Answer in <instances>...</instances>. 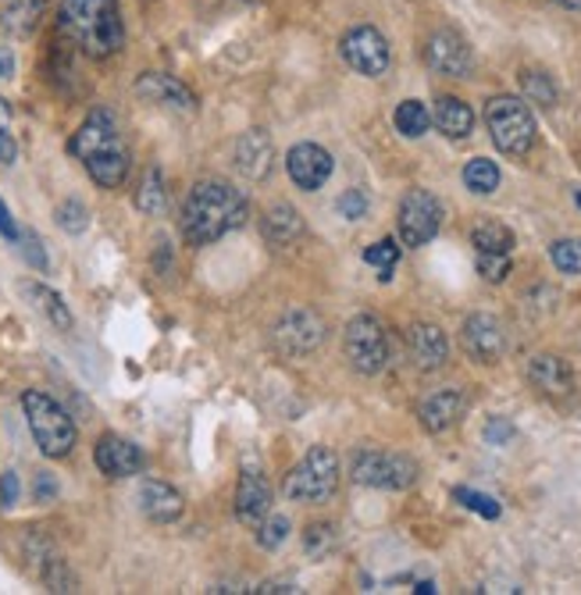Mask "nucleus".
I'll use <instances>...</instances> for the list:
<instances>
[{
    "label": "nucleus",
    "mask_w": 581,
    "mask_h": 595,
    "mask_svg": "<svg viewBox=\"0 0 581 595\" xmlns=\"http://www.w3.org/2000/svg\"><path fill=\"white\" fill-rule=\"evenodd\" d=\"M250 204L233 182L204 178L196 182L186 196V207H182V232L193 242V247H211L222 236L236 232L239 225H247Z\"/></svg>",
    "instance_id": "obj_1"
},
{
    "label": "nucleus",
    "mask_w": 581,
    "mask_h": 595,
    "mask_svg": "<svg viewBox=\"0 0 581 595\" xmlns=\"http://www.w3.org/2000/svg\"><path fill=\"white\" fill-rule=\"evenodd\" d=\"M68 150L83 161L89 178L104 190H118L129 178V147L121 140V129L111 111H94L75 129Z\"/></svg>",
    "instance_id": "obj_2"
},
{
    "label": "nucleus",
    "mask_w": 581,
    "mask_h": 595,
    "mask_svg": "<svg viewBox=\"0 0 581 595\" xmlns=\"http://www.w3.org/2000/svg\"><path fill=\"white\" fill-rule=\"evenodd\" d=\"M61 33L89 57H111L126 43L118 0H61Z\"/></svg>",
    "instance_id": "obj_3"
},
{
    "label": "nucleus",
    "mask_w": 581,
    "mask_h": 595,
    "mask_svg": "<svg viewBox=\"0 0 581 595\" xmlns=\"http://www.w3.org/2000/svg\"><path fill=\"white\" fill-rule=\"evenodd\" d=\"M22 410H25V421H29V432H33L36 446L43 456L51 461H61L68 456L75 446V424L68 418V410L61 407L54 396L40 392V389H29L22 396Z\"/></svg>",
    "instance_id": "obj_4"
},
{
    "label": "nucleus",
    "mask_w": 581,
    "mask_h": 595,
    "mask_svg": "<svg viewBox=\"0 0 581 595\" xmlns=\"http://www.w3.org/2000/svg\"><path fill=\"white\" fill-rule=\"evenodd\" d=\"M485 129L496 150L507 158H525L535 147V115L517 97H493L485 104Z\"/></svg>",
    "instance_id": "obj_5"
},
{
    "label": "nucleus",
    "mask_w": 581,
    "mask_h": 595,
    "mask_svg": "<svg viewBox=\"0 0 581 595\" xmlns=\"http://www.w3.org/2000/svg\"><path fill=\"white\" fill-rule=\"evenodd\" d=\"M340 485V456L329 446H311L308 456L286 475V496L293 502H329Z\"/></svg>",
    "instance_id": "obj_6"
},
{
    "label": "nucleus",
    "mask_w": 581,
    "mask_h": 595,
    "mask_svg": "<svg viewBox=\"0 0 581 595\" xmlns=\"http://www.w3.org/2000/svg\"><path fill=\"white\" fill-rule=\"evenodd\" d=\"M349 475L357 485L386 488V493H404L418 482V461L407 453H386V450H361L349 461Z\"/></svg>",
    "instance_id": "obj_7"
},
{
    "label": "nucleus",
    "mask_w": 581,
    "mask_h": 595,
    "mask_svg": "<svg viewBox=\"0 0 581 595\" xmlns=\"http://www.w3.org/2000/svg\"><path fill=\"white\" fill-rule=\"evenodd\" d=\"M343 354L357 375H378L386 368L389 339H386V328H381L378 317H372V314L349 317L346 332H343Z\"/></svg>",
    "instance_id": "obj_8"
},
{
    "label": "nucleus",
    "mask_w": 581,
    "mask_h": 595,
    "mask_svg": "<svg viewBox=\"0 0 581 595\" xmlns=\"http://www.w3.org/2000/svg\"><path fill=\"white\" fill-rule=\"evenodd\" d=\"M442 225V204L435 193L428 190H410L400 201V215H396V228H400L404 247H424L439 236Z\"/></svg>",
    "instance_id": "obj_9"
},
{
    "label": "nucleus",
    "mask_w": 581,
    "mask_h": 595,
    "mask_svg": "<svg viewBox=\"0 0 581 595\" xmlns=\"http://www.w3.org/2000/svg\"><path fill=\"white\" fill-rule=\"evenodd\" d=\"M271 339L286 357H308L325 343V322H321V314L311 307H293L275 322Z\"/></svg>",
    "instance_id": "obj_10"
},
{
    "label": "nucleus",
    "mask_w": 581,
    "mask_h": 595,
    "mask_svg": "<svg viewBox=\"0 0 581 595\" xmlns=\"http://www.w3.org/2000/svg\"><path fill=\"white\" fill-rule=\"evenodd\" d=\"M340 51H343L346 65L354 72H361V75H368V79H378V75L389 72V61H392L389 57V43L375 25L349 29V33L343 36V43H340Z\"/></svg>",
    "instance_id": "obj_11"
},
{
    "label": "nucleus",
    "mask_w": 581,
    "mask_h": 595,
    "mask_svg": "<svg viewBox=\"0 0 581 595\" xmlns=\"http://www.w3.org/2000/svg\"><path fill=\"white\" fill-rule=\"evenodd\" d=\"M424 65L435 75H446V79H467L475 72V54H471L467 40L453 29H439V33L428 36L424 43Z\"/></svg>",
    "instance_id": "obj_12"
},
{
    "label": "nucleus",
    "mask_w": 581,
    "mask_h": 595,
    "mask_svg": "<svg viewBox=\"0 0 581 595\" xmlns=\"http://www.w3.org/2000/svg\"><path fill=\"white\" fill-rule=\"evenodd\" d=\"M461 343L475 364H496L507 354V328L493 314H471L461 328Z\"/></svg>",
    "instance_id": "obj_13"
},
{
    "label": "nucleus",
    "mask_w": 581,
    "mask_h": 595,
    "mask_svg": "<svg viewBox=\"0 0 581 595\" xmlns=\"http://www.w3.org/2000/svg\"><path fill=\"white\" fill-rule=\"evenodd\" d=\"M271 507V485H268V475L265 467L254 461H243V470H239V485H236V517L243 524L257 528L265 521V513Z\"/></svg>",
    "instance_id": "obj_14"
},
{
    "label": "nucleus",
    "mask_w": 581,
    "mask_h": 595,
    "mask_svg": "<svg viewBox=\"0 0 581 595\" xmlns=\"http://www.w3.org/2000/svg\"><path fill=\"white\" fill-rule=\"evenodd\" d=\"M286 167H289V178H293L300 190L314 193V190H321V186L329 182L335 161H332V154H329L325 147H318V143H297V147L286 154Z\"/></svg>",
    "instance_id": "obj_15"
},
{
    "label": "nucleus",
    "mask_w": 581,
    "mask_h": 595,
    "mask_svg": "<svg viewBox=\"0 0 581 595\" xmlns=\"http://www.w3.org/2000/svg\"><path fill=\"white\" fill-rule=\"evenodd\" d=\"M136 97H143L147 104H158V108H172L179 115L196 111V97L175 75H164V72H143L140 79H136Z\"/></svg>",
    "instance_id": "obj_16"
},
{
    "label": "nucleus",
    "mask_w": 581,
    "mask_h": 595,
    "mask_svg": "<svg viewBox=\"0 0 581 595\" xmlns=\"http://www.w3.org/2000/svg\"><path fill=\"white\" fill-rule=\"evenodd\" d=\"M94 461L100 467V475L107 478H132L143 470V450L136 442L121 439V435H100L97 439V450H94Z\"/></svg>",
    "instance_id": "obj_17"
},
{
    "label": "nucleus",
    "mask_w": 581,
    "mask_h": 595,
    "mask_svg": "<svg viewBox=\"0 0 581 595\" xmlns=\"http://www.w3.org/2000/svg\"><path fill=\"white\" fill-rule=\"evenodd\" d=\"M528 381L549 400H568L574 392V371L571 364L557 354H539L528 360Z\"/></svg>",
    "instance_id": "obj_18"
},
{
    "label": "nucleus",
    "mask_w": 581,
    "mask_h": 595,
    "mask_svg": "<svg viewBox=\"0 0 581 595\" xmlns=\"http://www.w3.org/2000/svg\"><path fill=\"white\" fill-rule=\"evenodd\" d=\"M407 346H410V360L418 364L421 371H439L442 364L450 360V339L446 332L432 322H418L407 332Z\"/></svg>",
    "instance_id": "obj_19"
},
{
    "label": "nucleus",
    "mask_w": 581,
    "mask_h": 595,
    "mask_svg": "<svg viewBox=\"0 0 581 595\" xmlns=\"http://www.w3.org/2000/svg\"><path fill=\"white\" fill-rule=\"evenodd\" d=\"M236 167L254 182H261V178L271 175L275 143H271V136L265 129H250V132H243L236 140Z\"/></svg>",
    "instance_id": "obj_20"
},
{
    "label": "nucleus",
    "mask_w": 581,
    "mask_h": 595,
    "mask_svg": "<svg viewBox=\"0 0 581 595\" xmlns=\"http://www.w3.org/2000/svg\"><path fill=\"white\" fill-rule=\"evenodd\" d=\"M464 410H467V396L461 389H439L418 407V418L424 424V432L439 435V432L453 429V424L464 418Z\"/></svg>",
    "instance_id": "obj_21"
},
{
    "label": "nucleus",
    "mask_w": 581,
    "mask_h": 595,
    "mask_svg": "<svg viewBox=\"0 0 581 595\" xmlns=\"http://www.w3.org/2000/svg\"><path fill=\"white\" fill-rule=\"evenodd\" d=\"M140 510L154 524H172V521H179V517H182V510H186V499H182V493H179L175 485L158 482V478H147L140 485Z\"/></svg>",
    "instance_id": "obj_22"
},
{
    "label": "nucleus",
    "mask_w": 581,
    "mask_h": 595,
    "mask_svg": "<svg viewBox=\"0 0 581 595\" xmlns=\"http://www.w3.org/2000/svg\"><path fill=\"white\" fill-rule=\"evenodd\" d=\"M261 228H265V239L271 247H293V242L303 236V218L293 204H275V207H268Z\"/></svg>",
    "instance_id": "obj_23"
},
{
    "label": "nucleus",
    "mask_w": 581,
    "mask_h": 595,
    "mask_svg": "<svg viewBox=\"0 0 581 595\" xmlns=\"http://www.w3.org/2000/svg\"><path fill=\"white\" fill-rule=\"evenodd\" d=\"M432 121L439 126L442 136H450V140H467L471 129H475V111H471L461 97H439Z\"/></svg>",
    "instance_id": "obj_24"
},
{
    "label": "nucleus",
    "mask_w": 581,
    "mask_h": 595,
    "mask_svg": "<svg viewBox=\"0 0 581 595\" xmlns=\"http://www.w3.org/2000/svg\"><path fill=\"white\" fill-rule=\"evenodd\" d=\"M47 4L51 0H8V8L0 11V25L11 36H33Z\"/></svg>",
    "instance_id": "obj_25"
},
{
    "label": "nucleus",
    "mask_w": 581,
    "mask_h": 595,
    "mask_svg": "<svg viewBox=\"0 0 581 595\" xmlns=\"http://www.w3.org/2000/svg\"><path fill=\"white\" fill-rule=\"evenodd\" d=\"M22 293H29L36 300V307L51 317V325L54 328H61V332H68L72 328V311L65 307V300H61L54 289H47V285H36V282H25L22 285Z\"/></svg>",
    "instance_id": "obj_26"
},
{
    "label": "nucleus",
    "mask_w": 581,
    "mask_h": 595,
    "mask_svg": "<svg viewBox=\"0 0 581 595\" xmlns=\"http://www.w3.org/2000/svg\"><path fill=\"white\" fill-rule=\"evenodd\" d=\"M471 242L478 253H510L514 250V232L503 221H482L471 228Z\"/></svg>",
    "instance_id": "obj_27"
},
{
    "label": "nucleus",
    "mask_w": 581,
    "mask_h": 595,
    "mask_svg": "<svg viewBox=\"0 0 581 595\" xmlns=\"http://www.w3.org/2000/svg\"><path fill=\"white\" fill-rule=\"evenodd\" d=\"M392 121H396V132L407 136V140H421L428 126H432V115H428L421 100H404L400 108H396Z\"/></svg>",
    "instance_id": "obj_28"
},
{
    "label": "nucleus",
    "mask_w": 581,
    "mask_h": 595,
    "mask_svg": "<svg viewBox=\"0 0 581 595\" xmlns=\"http://www.w3.org/2000/svg\"><path fill=\"white\" fill-rule=\"evenodd\" d=\"M136 207H140L143 215H161V210L168 207V193H164L161 167H147L140 190H136Z\"/></svg>",
    "instance_id": "obj_29"
},
{
    "label": "nucleus",
    "mask_w": 581,
    "mask_h": 595,
    "mask_svg": "<svg viewBox=\"0 0 581 595\" xmlns=\"http://www.w3.org/2000/svg\"><path fill=\"white\" fill-rule=\"evenodd\" d=\"M464 186L475 193V196L496 193V190H499V167H496V161H485V158L467 161V167H464Z\"/></svg>",
    "instance_id": "obj_30"
},
{
    "label": "nucleus",
    "mask_w": 581,
    "mask_h": 595,
    "mask_svg": "<svg viewBox=\"0 0 581 595\" xmlns=\"http://www.w3.org/2000/svg\"><path fill=\"white\" fill-rule=\"evenodd\" d=\"M364 261L381 271V274H378L381 282H389L396 261H400V242H396V239H378V242H372V247L364 250Z\"/></svg>",
    "instance_id": "obj_31"
},
{
    "label": "nucleus",
    "mask_w": 581,
    "mask_h": 595,
    "mask_svg": "<svg viewBox=\"0 0 581 595\" xmlns=\"http://www.w3.org/2000/svg\"><path fill=\"white\" fill-rule=\"evenodd\" d=\"M521 86H525V97L531 100V104H542V108H553L557 104V86H553V79H549L546 72H525L521 75Z\"/></svg>",
    "instance_id": "obj_32"
},
{
    "label": "nucleus",
    "mask_w": 581,
    "mask_h": 595,
    "mask_svg": "<svg viewBox=\"0 0 581 595\" xmlns=\"http://www.w3.org/2000/svg\"><path fill=\"white\" fill-rule=\"evenodd\" d=\"M332 545H335V528H332V524L318 521V524H311V528H303V553H308L311 560L329 556Z\"/></svg>",
    "instance_id": "obj_33"
},
{
    "label": "nucleus",
    "mask_w": 581,
    "mask_h": 595,
    "mask_svg": "<svg viewBox=\"0 0 581 595\" xmlns=\"http://www.w3.org/2000/svg\"><path fill=\"white\" fill-rule=\"evenodd\" d=\"M549 261L563 274H581V239H557L549 247Z\"/></svg>",
    "instance_id": "obj_34"
},
{
    "label": "nucleus",
    "mask_w": 581,
    "mask_h": 595,
    "mask_svg": "<svg viewBox=\"0 0 581 595\" xmlns=\"http://www.w3.org/2000/svg\"><path fill=\"white\" fill-rule=\"evenodd\" d=\"M286 539H289V517L265 513V521L257 524V542H261V549H279Z\"/></svg>",
    "instance_id": "obj_35"
},
{
    "label": "nucleus",
    "mask_w": 581,
    "mask_h": 595,
    "mask_svg": "<svg viewBox=\"0 0 581 595\" xmlns=\"http://www.w3.org/2000/svg\"><path fill=\"white\" fill-rule=\"evenodd\" d=\"M453 499L464 502L467 510L482 513L485 521H496V517H499V502L493 496H485V493H475V488H453Z\"/></svg>",
    "instance_id": "obj_36"
},
{
    "label": "nucleus",
    "mask_w": 581,
    "mask_h": 595,
    "mask_svg": "<svg viewBox=\"0 0 581 595\" xmlns=\"http://www.w3.org/2000/svg\"><path fill=\"white\" fill-rule=\"evenodd\" d=\"M57 225L65 228L68 236L86 232V225H89V210H86V204H79V201H65V204L57 207Z\"/></svg>",
    "instance_id": "obj_37"
},
{
    "label": "nucleus",
    "mask_w": 581,
    "mask_h": 595,
    "mask_svg": "<svg viewBox=\"0 0 581 595\" xmlns=\"http://www.w3.org/2000/svg\"><path fill=\"white\" fill-rule=\"evenodd\" d=\"M478 274L485 282H503L510 274V253H478Z\"/></svg>",
    "instance_id": "obj_38"
},
{
    "label": "nucleus",
    "mask_w": 581,
    "mask_h": 595,
    "mask_svg": "<svg viewBox=\"0 0 581 595\" xmlns=\"http://www.w3.org/2000/svg\"><path fill=\"white\" fill-rule=\"evenodd\" d=\"M368 193L364 190H346L343 196H340V215L346 218V221H361L364 215H368Z\"/></svg>",
    "instance_id": "obj_39"
},
{
    "label": "nucleus",
    "mask_w": 581,
    "mask_h": 595,
    "mask_svg": "<svg viewBox=\"0 0 581 595\" xmlns=\"http://www.w3.org/2000/svg\"><path fill=\"white\" fill-rule=\"evenodd\" d=\"M510 439H514V424L507 418H493L485 424V442H488V446H507Z\"/></svg>",
    "instance_id": "obj_40"
},
{
    "label": "nucleus",
    "mask_w": 581,
    "mask_h": 595,
    "mask_svg": "<svg viewBox=\"0 0 581 595\" xmlns=\"http://www.w3.org/2000/svg\"><path fill=\"white\" fill-rule=\"evenodd\" d=\"M0 502H4V507L19 502V475H14V470H8V475L0 478Z\"/></svg>",
    "instance_id": "obj_41"
},
{
    "label": "nucleus",
    "mask_w": 581,
    "mask_h": 595,
    "mask_svg": "<svg viewBox=\"0 0 581 595\" xmlns=\"http://www.w3.org/2000/svg\"><path fill=\"white\" fill-rule=\"evenodd\" d=\"M19 161V143L11 140V132L0 126V164H14Z\"/></svg>",
    "instance_id": "obj_42"
},
{
    "label": "nucleus",
    "mask_w": 581,
    "mask_h": 595,
    "mask_svg": "<svg viewBox=\"0 0 581 595\" xmlns=\"http://www.w3.org/2000/svg\"><path fill=\"white\" fill-rule=\"evenodd\" d=\"M22 242H25V257L33 261L36 268H47V257H43V250H40V239L36 236H22Z\"/></svg>",
    "instance_id": "obj_43"
},
{
    "label": "nucleus",
    "mask_w": 581,
    "mask_h": 595,
    "mask_svg": "<svg viewBox=\"0 0 581 595\" xmlns=\"http://www.w3.org/2000/svg\"><path fill=\"white\" fill-rule=\"evenodd\" d=\"M57 496V482L51 478V475H40L36 478V502H47V499H54Z\"/></svg>",
    "instance_id": "obj_44"
},
{
    "label": "nucleus",
    "mask_w": 581,
    "mask_h": 595,
    "mask_svg": "<svg viewBox=\"0 0 581 595\" xmlns=\"http://www.w3.org/2000/svg\"><path fill=\"white\" fill-rule=\"evenodd\" d=\"M0 236H4V239H19V228H14L11 210L4 207V201H0Z\"/></svg>",
    "instance_id": "obj_45"
},
{
    "label": "nucleus",
    "mask_w": 581,
    "mask_h": 595,
    "mask_svg": "<svg viewBox=\"0 0 581 595\" xmlns=\"http://www.w3.org/2000/svg\"><path fill=\"white\" fill-rule=\"evenodd\" d=\"M11 68H14V57H11L8 51H0V79H4V75H11Z\"/></svg>",
    "instance_id": "obj_46"
},
{
    "label": "nucleus",
    "mask_w": 581,
    "mask_h": 595,
    "mask_svg": "<svg viewBox=\"0 0 581 595\" xmlns=\"http://www.w3.org/2000/svg\"><path fill=\"white\" fill-rule=\"evenodd\" d=\"M254 592H297L293 585H275V582H265L261 588H254Z\"/></svg>",
    "instance_id": "obj_47"
},
{
    "label": "nucleus",
    "mask_w": 581,
    "mask_h": 595,
    "mask_svg": "<svg viewBox=\"0 0 581 595\" xmlns=\"http://www.w3.org/2000/svg\"><path fill=\"white\" fill-rule=\"evenodd\" d=\"M557 8H568V11H581V0H553Z\"/></svg>",
    "instance_id": "obj_48"
},
{
    "label": "nucleus",
    "mask_w": 581,
    "mask_h": 595,
    "mask_svg": "<svg viewBox=\"0 0 581 595\" xmlns=\"http://www.w3.org/2000/svg\"><path fill=\"white\" fill-rule=\"evenodd\" d=\"M415 592H421V595H432V592H435V585H432V582H418V585H415Z\"/></svg>",
    "instance_id": "obj_49"
},
{
    "label": "nucleus",
    "mask_w": 581,
    "mask_h": 595,
    "mask_svg": "<svg viewBox=\"0 0 581 595\" xmlns=\"http://www.w3.org/2000/svg\"><path fill=\"white\" fill-rule=\"evenodd\" d=\"M574 201H578V207H581V193H578V196H574Z\"/></svg>",
    "instance_id": "obj_50"
}]
</instances>
